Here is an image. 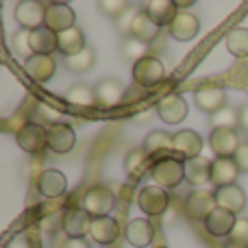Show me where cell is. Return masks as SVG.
I'll return each mask as SVG.
<instances>
[{"label":"cell","instance_id":"obj_1","mask_svg":"<svg viewBox=\"0 0 248 248\" xmlns=\"http://www.w3.org/2000/svg\"><path fill=\"white\" fill-rule=\"evenodd\" d=\"M150 176H153L155 185H159V187L174 189L185 179V161H181L176 157H163L153 163Z\"/></svg>","mask_w":248,"mask_h":248},{"label":"cell","instance_id":"obj_2","mask_svg":"<svg viewBox=\"0 0 248 248\" xmlns=\"http://www.w3.org/2000/svg\"><path fill=\"white\" fill-rule=\"evenodd\" d=\"M116 207V196L107 185H94L87 189L85 198H83V209L92 216V218H107Z\"/></svg>","mask_w":248,"mask_h":248},{"label":"cell","instance_id":"obj_3","mask_svg":"<svg viewBox=\"0 0 248 248\" xmlns=\"http://www.w3.org/2000/svg\"><path fill=\"white\" fill-rule=\"evenodd\" d=\"M16 141L24 153L37 155L39 150H44L48 146V131L42 124L26 122L16 131Z\"/></svg>","mask_w":248,"mask_h":248},{"label":"cell","instance_id":"obj_4","mask_svg":"<svg viewBox=\"0 0 248 248\" xmlns=\"http://www.w3.org/2000/svg\"><path fill=\"white\" fill-rule=\"evenodd\" d=\"M166 77V68H163L161 59L157 57H144L141 61H137L133 65V78H135L137 85L141 87H157L159 83Z\"/></svg>","mask_w":248,"mask_h":248},{"label":"cell","instance_id":"obj_5","mask_svg":"<svg viewBox=\"0 0 248 248\" xmlns=\"http://www.w3.org/2000/svg\"><path fill=\"white\" fill-rule=\"evenodd\" d=\"M16 20L26 31L42 29L46 24V7L37 0H22L16 4Z\"/></svg>","mask_w":248,"mask_h":248},{"label":"cell","instance_id":"obj_6","mask_svg":"<svg viewBox=\"0 0 248 248\" xmlns=\"http://www.w3.org/2000/svg\"><path fill=\"white\" fill-rule=\"evenodd\" d=\"M168 202H170L168 192L159 185H148L137 194V205L146 216H161L168 209Z\"/></svg>","mask_w":248,"mask_h":248},{"label":"cell","instance_id":"obj_7","mask_svg":"<svg viewBox=\"0 0 248 248\" xmlns=\"http://www.w3.org/2000/svg\"><path fill=\"white\" fill-rule=\"evenodd\" d=\"M194 103H196V107L201 109V111L214 116L220 109L227 107V90L220 85H205V87H201V90H196Z\"/></svg>","mask_w":248,"mask_h":248},{"label":"cell","instance_id":"obj_8","mask_svg":"<svg viewBox=\"0 0 248 248\" xmlns=\"http://www.w3.org/2000/svg\"><path fill=\"white\" fill-rule=\"evenodd\" d=\"M74 20H77V16H74V9L70 4H65V2L46 4V24L44 26L55 31L57 35L68 29H74Z\"/></svg>","mask_w":248,"mask_h":248},{"label":"cell","instance_id":"obj_9","mask_svg":"<svg viewBox=\"0 0 248 248\" xmlns=\"http://www.w3.org/2000/svg\"><path fill=\"white\" fill-rule=\"evenodd\" d=\"M77 144V133L70 124L57 122L48 128V148L57 155H65L74 148Z\"/></svg>","mask_w":248,"mask_h":248},{"label":"cell","instance_id":"obj_10","mask_svg":"<svg viewBox=\"0 0 248 248\" xmlns=\"http://www.w3.org/2000/svg\"><path fill=\"white\" fill-rule=\"evenodd\" d=\"M92 216L87 214L83 207H72L61 216V227L70 237H83L90 233L92 229Z\"/></svg>","mask_w":248,"mask_h":248},{"label":"cell","instance_id":"obj_11","mask_svg":"<svg viewBox=\"0 0 248 248\" xmlns=\"http://www.w3.org/2000/svg\"><path fill=\"white\" fill-rule=\"evenodd\" d=\"M24 72L31 81L46 83L55 77L57 61L52 59V55H33L29 61H24Z\"/></svg>","mask_w":248,"mask_h":248},{"label":"cell","instance_id":"obj_12","mask_svg":"<svg viewBox=\"0 0 248 248\" xmlns=\"http://www.w3.org/2000/svg\"><path fill=\"white\" fill-rule=\"evenodd\" d=\"M216 207H218L216 194L207 192V189H194V192L187 196V202H185L187 214L192 216L194 220H202V222H205L207 216H209Z\"/></svg>","mask_w":248,"mask_h":248},{"label":"cell","instance_id":"obj_13","mask_svg":"<svg viewBox=\"0 0 248 248\" xmlns=\"http://www.w3.org/2000/svg\"><path fill=\"white\" fill-rule=\"evenodd\" d=\"M157 111H159V118H161L166 124H179V122L185 120V116H187V103H185L183 96L170 94V96L159 100Z\"/></svg>","mask_w":248,"mask_h":248},{"label":"cell","instance_id":"obj_14","mask_svg":"<svg viewBox=\"0 0 248 248\" xmlns=\"http://www.w3.org/2000/svg\"><path fill=\"white\" fill-rule=\"evenodd\" d=\"M144 13L161 29V26H170L181 11L176 7V2H172V0H148L144 4Z\"/></svg>","mask_w":248,"mask_h":248},{"label":"cell","instance_id":"obj_15","mask_svg":"<svg viewBox=\"0 0 248 248\" xmlns=\"http://www.w3.org/2000/svg\"><path fill=\"white\" fill-rule=\"evenodd\" d=\"M240 168H237L235 159L231 157H216L211 161V181L218 187H227V185H235L237 176H240Z\"/></svg>","mask_w":248,"mask_h":248},{"label":"cell","instance_id":"obj_16","mask_svg":"<svg viewBox=\"0 0 248 248\" xmlns=\"http://www.w3.org/2000/svg\"><path fill=\"white\" fill-rule=\"evenodd\" d=\"M211 141V148H214V153L218 155V157H235L237 148H240V137H237V133L233 131V128H214V133H211L209 137Z\"/></svg>","mask_w":248,"mask_h":248},{"label":"cell","instance_id":"obj_17","mask_svg":"<svg viewBox=\"0 0 248 248\" xmlns=\"http://www.w3.org/2000/svg\"><path fill=\"white\" fill-rule=\"evenodd\" d=\"M174 150L185 159H196L201 157V150H202V137L198 135L196 131L192 128H185V131H179L174 135Z\"/></svg>","mask_w":248,"mask_h":248},{"label":"cell","instance_id":"obj_18","mask_svg":"<svg viewBox=\"0 0 248 248\" xmlns=\"http://www.w3.org/2000/svg\"><path fill=\"white\" fill-rule=\"evenodd\" d=\"M235 214H231V211L222 209V207H216L214 211H211L209 216H207L205 220V229L211 233V235L216 237H224V235H231L233 227H235Z\"/></svg>","mask_w":248,"mask_h":248},{"label":"cell","instance_id":"obj_19","mask_svg":"<svg viewBox=\"0 0 248 248\" xmlns=\"http://www.w3.org/2000/svg\"><path fill=\"white\" fill-rule=\"evenodd\" d=\"M90 235L94 237L96 244L100 246H109L120 237V224L107 216V218H94L92 220V229H90Z\"/></svg>","mask_w":248,"mask_h":248},{"label":"cell","instance_id":"obj_20","mask_svg":"<svg viewBox=\"0 0 248 248\" xmlns=\"http://www.w3.org/2000/svg\"><path fill=\"white\" fill-rule=\"evenodd\" d=\"M126 242L135 248H146L153 244V237H155V229L150 224V220H144V218H135L128 222L126 231Z\"/></svg>","mask_w":248,"mask_h":248},{"label":"cell","instance_id":"obj_21","mask_svg":"<svg viewBox=\"0 0 248 248\" xmlns=\"http://www.w3.org/2000/svg\"><path fill=\"white\" fill-rule=\"evenodd\" d=\"M216 194V202L218 207L231 211V214H240L246 207V194L240 185H227V187H218Z\"/></svg>","mask_w":248,"mask_h":248},{"label":"cell","instance_id":"obj_22","mask_svg":"<svg viewBox=\"0 0 248 248\" xmlns=\"http://www.w3.org/2000/svg\"><path fill=\"white\" fill-rule=\"evenodd\" d=\"M168 29H170V35L174 39H179V42H189L192 37H196L198 29H201V22H198V17L194 16V13L181 11Z\"/></svg>","mask_w":248,"mask_h":248},{"label":"cell","instance_id":"obj_23","mask_svg":"<svg viewBox=\"0 0 248 248\" xmlns=\"http://www.w3.org/2000/svg\"><path fill=\"white\" fill-rule=\"evenodd\" d=\"M94 90H96V100H98L100 107L111 109V107H116V105L122 103L124 87L120 85V81H116V78H103Z\"/></svg>","mask_w":248,"mask_h":248},{"label":"cell","instance_id":"obj_24","mask_svg":"<svg viewBox=\"0 0 248 248\" xmlns=\"http://www.w3.org/2000/svg\"><path fill=\"white\" fill-rule=\"evenodd\" d=\"M68 187V181H65L63 172L59 170H44L37 179V189L42 196L46 198H57L65 192Z\"/></svg>","mask_w":248,"mask_h":248},{"label":"cell","instance_id":"obj_25","mask_svg":"<svg viewBox=\"0 0 248 248\" xmlns=\"http://www.w3.org/2000/svg\"><path fill=\"white\" fill-rule=\"evenodd\" d=\"M144 150L155 159V161H159V159H163V155L174 150V137L166 131H153V133H148V137H146Z\"/></svg>","mask_w":248,"mask_h":248},{"label":"cell","instance_id":"obj_26","mask_svg":"<svg viewBox=\"0 0 248 248\" xmlns=\"http://www.w3.org/2000/svg\"><path fill=\"white\" fill-rule=\"evenodd\" d=\"M31 48L33 55H52V50H59V35L46 26L31 31Z\"/></svg>","mask_w":248,"mask_h":248},{"label":"cell","instance_id":"obj_27","mask_svg":"<svg viewBox=\"0 0 248 248\" xmlns=\"http://www.w3.org/2000/svg\"><path fill=\"white\" fill-rule=\"evenodd\" d=\"M153 157H150L146 150H128L126 157H124V168H126L128 176L131 179H141V176L146 174V170H150L153 168Z\"/></svg>","mask_w":248,"mask_h":248},{"label":"cell","instance_id":"obj_28","mask_svg":"<svg viewBox=\"0 0 248 248\" xmlns=\"http://www.w3.org/2000/svg\"><path fill=\"white\" fill-rule=\"evenodd\" d=\"M85 35H83L81 29H68L63 33H59V52H63L65 57H74L81 50H85Z\"/></svg>","mask_w":248,"mask_h":248},{"label":"cell","instance_id":"obj_29","mask_svg":"<svg viewBox=\"0 0 248 248\" xmlns=\"http://www.w3.org/2000/svg\"><path fill=\"white\" fill-rule=\"evenodd\" d=\"M185 179L192 185H207L211 181V163L202 157L185 161Z\"/></svg>","mask_w":248,"mask_h":248},{"label":"cell","instance_id":"obj_30","mask_svg":"<svg viewBox=\"0 0 248 248\" xmlns=\"http://www.w3.org/2000/svg\"><path fill=\"white\" fill-rule=\"evenodd\" d=\"M157 35H159V26L155 24L144 11L137 13L135 24H133V31H131V37L140 39V42H144V44H150Z\"/></svg>","mask_w":248,"mask_h":248},{"label":"cell","instance_id":"obj_31","mask_svg":"<svg viewBox=\"0 0 248 248\" xmlns=\"http://www.w3.org/2000/svg\"><path fill=\"white\" fill-rule=\"evenodd\" d=\"M65 98H68L70 105H77V107H94V105L98 103V100H96V90L90 85H83V83L70 87Z\"/></svg>","mask_w":248,"mask_h":248},{"label":"cell","instance_id":"obj_32","mask_svg":"<svg viewBox=\"0 0 248 248\" xmlns=\"http://www.w3.org/2000/svg\"><path fill=\"white\" fill-rule=\"evenodd\" d=\"M227 50L233 57H248V29H233L227 35Z\"/></svg>","mask_w":248,"mask_h":248},{"label":"cell","instance_id":"obj_33","mask_svg":"<svg viewBox=\"0 0 248 248\" xmlns=\"http://www.w3.org/2000/svg\"><path fill=\"white\" fill-rule=\"evenodd\" d=\"M146 50H148V44L140 42V39L135 37H124L122 44H120V52H122V59L126 61H133V65L137 63V61H141L146 55Z\"/></svg>","mask_w":248,"mask_h":248},{"label":"cell","instance_id":"obj_34","mask_svg":"<svg viewBox=\"0 0 248 248\" xmlns=\"http://www.w3.org/2000/svg\"><path fill=\"white\" fill-rule=\"evenodd\" d=\"M94 61H96L94 50L87 46L85 50H81L78 55L65 57V68H68L70 72H74V74H83V72H87V70L94 65Z\"/></svg>","mask_w":248,"mask_h":248},{"label":"cell","instance_id":"obj_35","mask_svg":"<svg viewBox=\"0 0 248 248\" xmlns=\"http://www.w3.org/2000/svg\"><path fill=\"white\" fill-rule=\"evenodd\" d=\"M237 124H240V111L235 107H229V105L211 116V126L214 128H233L235 131Z\"/></svg>","mask_w":248,"mask_h":248},{"label":"cell","instance_id":"obj_36","mask_svg":"<svg viewBox=\"0 0 248 248\" xmlns=\"http://www.w3.org/2000/svg\"><path fill=\"white\" fill-rule=\"evenodd\" d=\"M11 48L17 57H24L26 61L33 57V48H31V31L26 29H17L16 35H13V42H11Z\"/></svg>","mask_w":248,"mask_h":248},{"label":"cell","instance_id":"obj_37","mask_svg":"<svg viewBox=\"0 0 248 248\" xmlns=\"http://www.w3.org/2000/svg\"><path fill=\"white\" fill-rule=\"evenodd\" d=\"M229 244L235 248H248V220H237L229 235Z\"/></svg>","mask_w":248,"mask_h":248},{"label":"cell","instance_id":"obj_38","mask_svg":"<svg viewBox=\"0 0 248 248\" xmlns=\"http://www.w3.org/2000/svg\"><path fill=\"white\" fill-rule=\"evenodd\" d=\"M98 9H100V13H105V16L116 17L118 20L124 11H128V4L124 2V0H100Z\"/></svg>","mask_w":248,"mask_h":248},{"label":"cell","instance_id":"obj_39","mask_svg":"<svg viewBox=\"0 0 248 248\" xmlns=\"http://www.w3.org/2000/svg\"><path fill=\"white\" fill-rule=\"evenodd\" d=\"M137 13H140V11H135V9H128V11H124L122 16L116 20V26H118V31H120L122 35L131 37V31H133V24H135Z\"/></svg>","mask_w":248,"mask_h":248},{"label":"cell","instance_id":"obj_40","mask_svg":"<svg viewBox=\"0 0 248 248\" xmlns=\"http://www.w3.org/2000/svg\"><path fill=\"white\" fill-rule=\"evenodd\" d=\"M235 163L237 168H240L242 172H248V141H244V144H240V148H237L235 153Z\"/></svg>","mask_w":248,"mask_h":248},{"label":"cell","instance_id":"obj_41","mask_svg":"<svg viewBox=\"0 0 248 248\" xmlns=\"http://www.w3.org/2000/svg\"><path fill=\"white\" fill-rule=\"evenodd\" d=\"M63 248H90V244H87L85 237H70Z\"/></svg>","mask_w":248,"mask_h":248},{"label":"cell","instance_id":"obj_42","mask_svg":"<svg viewBox=\"0 0 248 248\" xmlns=\"http://www.w3.org/2000/svg\"><path fill=\"white\" fill-rule=\"evenodd\" d=\"M39 109H42V111H44V113H46V118H48V120H50V122H55V124H57V120H59V116H61V113H59V111H57V109H48V107H46V105H42V107H39Z\"/></svg>","mask_w":248,"mask_h":248},{"label":"cell","instance_id":"obj_43","mask_svg":"<svg viewBox=\"0 0 248 248\" xmlns=\"http://www.w3.org/2000/svg\"><path fill=\"white\" fill-rule=\"evenodd\" d=\"M240 124L244 126V131H248V105L240 109Z\"/></svg>","mask_w":248,"mask_h":248},{"label":"cell","instance_id":"obj_44","mask_svg":"<svg viewBox=\"0 0 248 248\" xmlns=\"http://www.w3.org/2000/svg\"><path fill=\"white\" fill-rule=\"evenodd\" d=\"M192 4H194V2H189V0H187V2H176V7H179V9H181V7H183V9H189Z\"/></svg>","mask_w":248,"mask_h":248},{"label":"cell","instance_id":"obj_45","mask_svg":"<svg viewBox=\"0 0 248 248\" xmlns=\"http://www.w3.org/2000/svg\"><path fill=\"white\" fill-rule=\"evenodd\" d=\"M155 248H168V246H155Z\"/></svg>","mask_w":248,"mask_h":248},{"label":"cell","instance_id":"obj_46","mask_svg":"<svg viewBox=\"0 0 248 248\" xmlns=\"http://www.w3.org/2000/svg\"><path fill=\"white\" fill-rule=\"evenodd\" d=\"M2 248H9V246H2Z\"/></svg>","mask_w":248,"mask_h":248},{"label":"cell","instance_id":"obj_47","mask_svg":"<svg viewBox=\"0 0 248 248\" xmlns=\"http://www.w3.org/2000/svg\"><path fill=\"white\" fill-rule=\"evenodd\" d=\"M231 248H235V246H231Z\"/></svg>","mask_w":248,"mask_h":248}]
</instances>
